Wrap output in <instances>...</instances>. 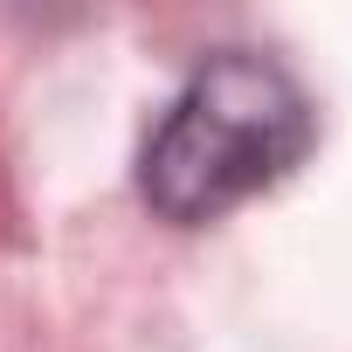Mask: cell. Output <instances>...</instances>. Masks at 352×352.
Instances as JSON below:
<instances>
[{
    "label": "cell",
    "instance_id": "cell-1",
    "mask_svg": "<svg viewBox=\"0 0 352 352\" xmlns=\"http://www.w3.org/2000/svg\"><path fill=\"white\" fill-rule=\"evenodd\" d=\"M311 104L290 83V69H276L270 56H214L159 118L145 159H138V187L145 201L180 221H221L228 208L256 201L263 187H276L283 173L311 152Z\"/></svg>",
    "mask_w": 352,
    "mask_h": 352
}]
</instances>
